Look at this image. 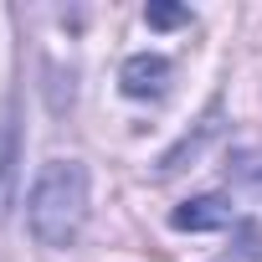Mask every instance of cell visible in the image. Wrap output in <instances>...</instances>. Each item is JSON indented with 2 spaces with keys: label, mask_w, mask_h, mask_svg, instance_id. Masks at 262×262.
Here are the masks:
<instances>
[{
  "label": "cell",
  "mask_w": 262,
  "mask_h": 262,
  "mask_svg": "<svg viewBox=\"0 0 262 262\" xmlns=\"http://www.w3.org/2000/svg\"><path fill=\"white\" fill-rule=\"evenodd\" d=\"M221 262H262V226H257V221H247V226H242V236H236V252H226Z\"/></svg>",
  "instance_id": "ba28073f"
},
{
  "label": "cell",
  "mask_w": 262,
  "mask_h": 262,
  "mask_svg": "<svg viewBox=\"0 0 262 262\" xmlns=\"http://www.w3.org/2000/svg\"><path fill=\"white\" fill-rule=\"evenodd\" d=\"M236 221V206L231 195H195V201H180L170 211V226L175 231H221Z\"/></svg>",
  "instance_id": "277c9868"
},
{
  "label": "cell",
  "mask_w": 262,
  "mask_h": 262,
  "mask_svg": "<svg viewBox=\"0 0 262 262\" xmlns=\"http://www.w3.org/2000/svg\"><path fill=\"white\" fill-rule=\"evenodd\" d=\"M221 134V103H211L206 108V118L190 128V134L180 139V144H170L165 155H160V175H175V170H185V165H195L201 155H206V144Z\"/></svg>",
  "instance_id": "5b68a950"
},
{
  "label": "cell",
  "mask_w": 262,
  "mask_h": 262,
  "mask_svg": "<svg viewBox=\"0 0 262 262\" xmlns=\"http://www.w3.org/2000/svg\"><path fill=\"white\" fill-rule=\"evenodd\" d=\"M226 180L247 195H262V144H242L226 160Z\"/></svg>",
  "instance_id": "8992f818"
},
{
  "label": "cell",
  "mask_w": 262,
  "mask_h": 262,
  "mask_svg": "<svg viewBox=\"0 0 262 262\" xmlns=\"http://www.w3.org/2000/svg\"><path fill=\"white\" fill-rule=\"evenodd\" d=\"M16 180H21V108L6 93L0 98V221L16 206Z\"/></svg>",
  "instance_id": "7a4b0ae2"
},
{
  "label": "cell",
  "mask_w": 262,
  "mask_h": 262,
  "mask_svg": "<svg viewBox=\"0 0 262 262\" xmlns=\"http://www.w3.org/2000/svg\"><path fill=\"white\" fill-rule=\"evenodd\" d=\"M26 226L36 247L62 252L88 226V165L82 160H47L26 195Z\"/></svg>",
  "instance_id": "6da1fadb"
},
{
  "label": "cell",
  "mask_w": 262,
  "mask_h": 262,
  "mask_svg": "<svg viewBox=\"0 0 262 262\" xmlns=\"http://www.w3.org/2000/svg\"><path fill=\"white\" fill-rule=\"evenodd\" d=\"M170 77H175V67L160 57V52H134L123 62V72H118V88H123V98H165L170 93Z\"/></svg>",
  "instance_id": "3957f363"
},
{
  "label": "cell",
  "mask_w": 262,
  "mask_h": 262,
  "mask_svg": "<svg viewBox=\"0 0 262 262\" xmlns=\"http://www.w3.org/2000/svg\"><path fill=\"white\" fill-rule=\"evenodd\" d=\"M144 21L155 31H175V26H190V11L185 6H170V0H155V6H144Z\"/></svg>",
  "instance_id": "52a82bcc"
}]
</instances>
